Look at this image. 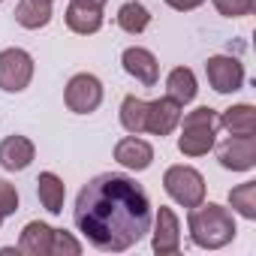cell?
Returning a JSON list of instances; mask_svg holds the SVG:
<instances>
[{"label": "cell", "mask_w": 256, "mask_h": 256, "mask_svg": "<svg viewBox=\"0 0 256 256\" xmlns=\"http://www.w3.org/2000/svg\"><path fill=\"white\" fill-rule=\"evenodd\" d=\"M187 226H190L193 244L202 250H220V247L232 244V238L238 232L235 214L217 202H199L196 208H190Z\"/></svg>", "instance_id": "obj_2"}, {"label": "cell", "mask_w": 256, "mask_h": 256, "mask_svg": "<svg viewBox=\"0 0 256 256\" xmlns=\"http://www.w3.org/2000/svg\"><path fill=\"white\" fill-rule=\"evenodd\" d=\"M12 16L24 30H40L52 22V4H42V0H18Z\"/></svg>", "instance_id": "obj_20"}, {"label": "cell", "mask_w": 256, "mask_h": 256, "mask_svg": "<svg viewBox=\"0 0 256 256\" xmlns=\"http://www.w3.org/2000/svg\"><path fill=\"white\" fill-rule=\"evenodd\" d=\"M0 226H4V214H0Z\"/></svg>", "instance_id": "obj_28"}, {"label": "cell", "mask_w": 256, "mask_h": 256, "mask_svg": "<svg viewBox=\"0 0 256 256\" xmlns=\"http://www.w3.org/2000/svg\"><path fill=\"white\" fill-rule=\"evenodd\" d=\"M205 76L208 84L217 94H235L244 88V64L232 54H214L205 60Z\"/></svg>", "instance_id": "obj_7"}, {"label": "cell", "mask_w": 256, "mask_h": 256, "mask_svg": "<svg viewBox=\"0 0 256 256\" xmlns=\"http://www.w3.org/2000/svg\"><path fill=\"white\" fill-rule=\"evenodd\" d=\"M120 66L126 76H133L139 84L145 88H154L157 78H160V60L154 58V52L142 48V46H130V48H124L120 54Z\"/></svg>", "instance_id": "obj_11"}, {"label": "cell", "mask_w": 256, "mask_h": 256, "mask_svg": "<svg viewBox=\"0 0 256 256\" xmlns=\"http://www.w3.org/2000/svg\"><path fill=\"white\" fill-rule=\"evenodd\" d=\"M145 114H148V100H142L136 94L124 96V102H120V126L126 133L142 136L145 133Z\"/></svg>", "instance_id": "obj_21"}, {"label": "cell", "mask_w": 256, "mask_h": 256, "mask_svg": "<svg viewBox=\"0 0 256 256\" xmlns=\"http://www.w3.org/2000/svg\"><path fill=\"white\" fill-rule=\"evenodd\" d=\"M181 136H178V151L184 157H205L214 142H217V108L199 106L178 120Z\"/></svg>", "instance_id": "obj_3"}, {"label": "cell", "mask_w": 256, "mask_h": 256, "mask_svg": "<svg viewBox=\"0 0 256 256\" xmlns=\"http://www.w3.org/2000/svg\"><path fill=\"white\" fill-rule=\"evenodd\" d=\"M214 10L226 18H244L256 10V0H211Z\"/></svg>", "instance_id": "obj_23"}, {"label": "cell", "mask_w": 256, "mask_h": 256, "mask_svg": "<svg viewBox=\"0 0 256 256\" xmlns=\"http://www.w3.org/2000/svg\"><path fill=\"white\" fill-rule=\"evenodd\" d=\"M114 22H118V28H120L124 34L139 36V34L148 30V24H151V12H148L145 4H139V0H126V4L118 10Z\"/></svg>", "instance_id": "obj_19"}, {"label": "cell", "mask_w": 256, "mask_h": 256, "mask_svg": "<svg viewBox=\"0 0 256 256\" xmlns=\"http://www.w3.org/2000/svg\"><path fill=\"white\" fill-rule=\"evenodd\" d=\"M184 114V106L175 102L172 96H160L154 102H148V114H145V133L151 136H169L178 130V120Z\"/></svg>", "instance_id": "obj_10"}, {"label": "cell", "mask_w": 256, "mask_h": 256, "mask_svg": "<svg viewBox=\"0 0 256 256\" xmlns=\"http://www.w3.org/2000/svg\"><path fill=\"white\" fill-rule=\"evenodd\" d=\"M217 126H223L229 136H256V108L250 102L229 106L223 114H217Z\"/></svg>", "instance_id": "obj_16"}, {"label": "cell", "mask_w": 256, "mask_h": 256, "mask_svg": "<svg viewBox=\"0 0 256 256\" xmlns=\"http://www.w3.org/2000/svg\"><path fill=\"white\" fill-rule=\"evenodd\" d=\"M217 160L229 172H250L256 166V136H229L217 145Z\"/></svg>", "instance_id": "obj_8"}, {"label": "cell", "mask_w": 256, "mask_h": 256, "mask_svg": "<svg viewBox=\"0 0 256 256\" xmlns=\"http://www.w3.org/2000/svg\"><path fill=\"white\" fill-rule=\"evenodd\" d=\"M166 6H172L175 12H193V10H199L205 0H163Z\"/></svg>", "instance_id": "obj_26"}, {"label": "cell", "mask_w": 256, "mask_h": 256, "mask_svg": "<svg viewBox=\"0 0 256 256\" xmlns=\"http://www.w3.org/2000/svg\"><path fill=\"white\" fill-rule=\"evenodd\" d=\"M78 253H82V244L66 229H54V235H52V253L48 256H78Z\"/></svg>", "instance_id": "obj_24"}, {"label": "cell", "mask_w": 256, "mask_h": 256, "mask_svg": "<svg viewBox=\"0 0 256 256\" xmlns=\"http://www.w3.org/2000/svg\"><path fill=\"white\" fill-rule=\"evenodd\" d=\"M64 22L72 34L78 36H90L102 28V6H94L88 0H70V6L64 12Z\"/></svg>", "instance_id": "obj_13"}, {"label": "cell", "mask_w": 256, "mask_h": 256, "mask_svg": "<svg viewBox=\"0 0 256 256\" xmlns=\"http://www.w3.org/2000/svg\"><path fill=\"white\" fill-rule=\"evenodd\" d=\"M52 235H54V226H48L42 220H30L18 235V253H24V256H48L52 253Z\"/></svg>", "instance_id": "obj_15"}, {"label": "cell", "mask_w": 256, "mask_h": 256, "mask_svg": "<svg viewBox=\"0 0 256 256\" xmlns=\"http://www.w3.org/2000/svg\"><path fill=\"white\" fill-rule=\"evenodd\" d=\"M36 157V148L28 136H6L0 142V166L6 172H24Z\"/></svg>", "instance_id": "obj_14"}, {"label": "cell", "mask_w": 256, "mask_h": 256, "mask_svg": "<svg viewBox=\"0 0 256 256\" xmlns=\"http://www.w3.org/2000/svg\"><path fill=\"white\" fill-rule=\"evenodd\" d=\"M151 199L136 178L102 172L90 178L76 196V229L102 253H124L151 232Z\"/></svg>", "instance_id": "obj_1"}, {"label": "cell", "mask_w": 256, "mask_h": 256, "mask_svg": "<svg viewBox=\"0 0 256 256\" xmlns=\"http://www.w3.org/2000/svg\"><path fill=\"white\" fill-rule=\"evenodd\" d=\"M163 190L184 208H196L199 202H205V178L199 169L193 166H169L163 172Z\"/></svg>", "instance_id": "obj_4"}, {"label": "cell", "mask_w": 256, "mask_h": 256, "mask_svg": "<svg viewBox=\"0 0 256 256\" xmlns=\"http://www.w3.org/2000/svg\"><path fill=\"white\" fill-rule=\"evenodd\" d=\"M0 4H4V0H0Z\"/></svg>", "instance_id": "obj_30"}, {"label": "cell", "mask_w": 256, "mask_h": 256, "mask_svg": "<svg viewBox=\"0 0 256 256\" xmlns=\"http://www.w3.org/2000/svg\"><path fill=\"white\" fill-rule=\"evenodd\" d=\"M196 94H199V84H196L193 70L190 66H175L169 72V78H166V96H172L175 102L187 106V102L196 100Z\"/></svg>", "instance_id": "obj_18"}, {"label": "cell", "mask_w": 256, "mask_h": 256, "mask_svg": "<svg viewBox=\"0 0 256 256\" xmlns=\"http://www.w3.org/2000/svg\"><path fill=\"white\" fill-rule=\"evenodd\" d=\"M34 78V58L24 48H4L0 52V88L6 94H22Z\"/></svg>", "instance_id": "obj_6"}, {"label": "cell", "mask_w": 256, "mask_h": 256, "mask_svg": "<svg viewBox=\"0 0 256 256\" xmlns=\"http://www.w3.org/2000/svg\"><path fill=\"white\" fill-rule=\"evenodd\" d=\"M154 220V232H151V247L157 256H172L181 250V223H178V214L169 208V205H160L157 214L151 217Z\"/></svg>", "instance_id": "obj_9"}, {"label": "cell", "mask_w": 256, "mask_h": 256, "mask_svg": "<svg viewBox=\"0 0 256 256\" xmlns=\"http://www.w3.org/2000/svg\"><path fill=\"white\" fill-rule=\"evenodd\" d=\"M36 196H40V202H42V208L48 214H60L64 211V199H66V184L54 172H40V178H36Z\"/></svg>", "instance_id": "obj_17"}, {"label": "cell", "mask_w": 256, "mask_h": 256, "mask_svg": "<svg viewBox=\"0 0 256 256\" xmlns=\"http://www.w3.org/2000/svg\"><path fill=\"white\" fill-rule=\"evenodd\" d=\"M114 160L124 169H130V172H145L154 163V148H151V142H145V139L130 133V136H124L114 145Z\"/></svg>", "instance_id": "obj_12"}, {"label": "cell", "mask_w": 256, "mask_h": 256, "mask_svg": "<svg viewBox=\"0 0 256 256\" xmlns=\"http://www.w3.org/2000/svg\"><path fill=\"white\" fill-rule=\"evenodd\" d=\"M42 4H52V0H42Z\"/></svg>", "instance_id": "obj_29"}, {"label": "cell", "mask_w": 256, "mask_h": 256, "mask_svg": "<svg viewBox=\"0 0 256 256\" xmlns=\"http://www.w3.org/2000/svg\"><path fill=\"white\" fill-rule=\"evenodd\" d=\"M88 4H94V6H106L108 0H88Z\"/></svg>", "instance_id": "obj_27"}, {"label": "cell", "mask_w": 256, "mask_h": 256, "mask_svg": "<svg viewBox=\"0 0 256 256\" xmlns=\"http://www.w3.org/2000/svg\"><path fill=\"white\" fill-rule=\"evenodd\" d=\"M16 211H18V190H16L10 181L0 178V214L10 217V214H16Z\"/></svg>", "instance_id": "obj_25"}, {"label": "cell", "mask_w": 256, "mask_h": 256, "mask_svg": "<svg viewBox=\"0 0 256 256\" xmlns=\"http://www.w3.org/2000/svg\"><path fill=\"white\" fill-rule=\"evenodd\" d=\"M229 205L244 220H256V181H244L229 190Z\"/></svg>", "instance_id": "obj_22"}, {"label": "cell", "mask_w": 256, "mask_h": 256, "mask_svg": "<svg viewBox=\"0 0 256 256\" xmlns=\"http://www.w3.org/2000/svg\"><path fill=\"white\" fill-rule=\"evenodd\" d=\"M64 102L76 114H90L102 106V82L94 72H76L64 88Z\"/></svg>", "instance_id": "obj_5"}]
</instances>
